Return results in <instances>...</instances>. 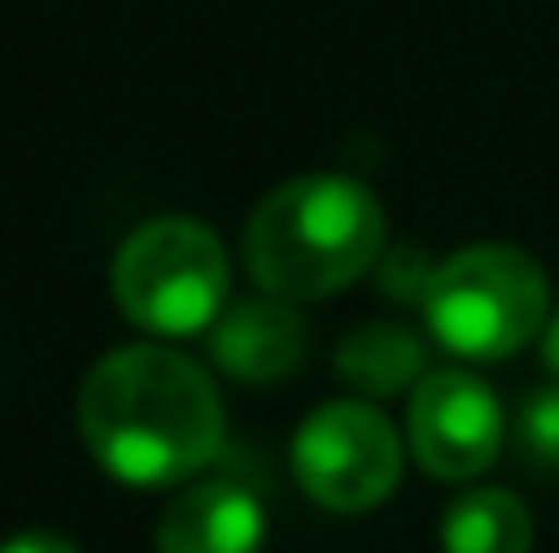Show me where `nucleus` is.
Masks as SVG:
<instances>
[{
  "instance_id": "nucleus-1",
  "label": "nucleus",
  "mask_w": 559,
  "mask_h": 553,
  "mask_svg": "<svg viewBox=\"0 0 559 553\" xmlns=\"http://www.w3.org/2000/svg\"><path fill=\"white\" fill-rule=\"evenodd\" d=\"M76 429L93 461L136 489L206 472L223 450V396L212 374L169 342H131L87 369Z\"/></svg>"
},
{
  "instance_id": "nucleus-2",
  "label": "nucleus",
  "mask_w": 559,
  "mask_h": 553,
  "mask_svg": "<svg viewBox=\"0 0 559 553\" xmlns=\"http://www.w3.org/2000/svg\"><path fill=\"white\" fill-rule=\"evenodd\" d=\"M385 255V206L354 175H299L277 184L245 223L255 288L310 304L374 272Z\"/></svg>"
},
{
  "instance_id": "nucleus-3",
  "label": "nucleus",
  "mask_w": 559,
  "mask_h": 553,
  "mask_svg": "<svg viewBox=\"0 0 559 553\" xmlns=\"http://www.w3.org/2000/svg\"><path fill=\"white\" fill-rule=\"evenodd\" d=\"M429 337L473 364L522 353L549 326V277L516 244H467L424 288Z\"/></svg>"
},
{
  "instance_id": "nucleus-4",
  "label": "nucleus",
  "mask_w": 559,
  "mask_h": 553,
  "mask_svg": "<svg viewBox=\"0 0 559 553\" xmlns=\"http://www.w3.org/2000/svg\"><path fill=\"white\" fill-rule=\"evenodd\" d=\"M115 304L147 337H195L228 304V250L195 217H153L115 250Z\"/></svg>"
},
{
  "instance_id": "nucleus-5",
  "label": "nucleus",
  "mask_w": 559,
  "mask_h": 553,
  "mask_svg": "<svg viewBox=\"0 0 559 553\" xmlns=\"http://www.w3.org/2000/svg\"><path fill=\"white\" fill-rule=\"evenodd\" d=\"M294 478L321 510H374L402 483V434L365 396L326 401L294 434Z\"/></svg>"
},
{
  "instance_id": "nucleus-6",
  "label": "nucleus",
  "mask_w": 559,
  "mask_h": 553,
  "mask_svg": "<svg viewBox=\"0 0 559 553\" xmlns=\"http://www.w3.org/2000/svg\"><path fill=\"white\" fill-rule=\"evenodd\" d=\"M407 445L440 483L484 478L506 450L500 396L467 369H435L407 390Z\"/></svg>"
},
{
  "instance_id": "nucleus-7",
  "label": "nucleus",
  "mask_w": 559,
  "mask_h": 553,
  "mask_svg": "<svg viewBox=\"0 0 559 553\" xmlns=\"http://www.w3.org/2000/svg\"><path fill=\"white\" fill-rule=\"evenodd\" d=\"M206 353L239 385H277L305 364V321L294 299L261 288L255 299L223 304V315L206 326Z\"/></svg>"
},
{
  "instance_id": "nucleus-8",
  "label": "nucleus",
  "mask_w": 559,
  "mask_h": 553,
  "mask_svg": "<svg viewBox=\"0 0 559 553\" xmlns=\"http://www.w3.org/2000/svg\"><path fill=\"white\" fill-rule=\"evenodd\" d=\"M266 510L234 478H201L158 516V553H261Z\"/></svg>"
},
{
  "instance_id": "nucleus-9",
  "label": "nucleus",
  "mask_w": 559,
  "mask_h": 553,
  "mask_svg": "<svg viewBox=\"0 0 559 553\" xmlns=\"http://www.w3.org/2000/svg\"><path fill=\"white\" fill-rule=\"evenodd\" d=\"M424 364H429L424 359V337L407 332V326H391V321H370V326L348 332L343 348H337V380L354 396H365V401L413 390L429 374Z\"/></svg>"
},
{
  "instance_id": "nucleus-10",
  "label": "nucleus",
  "mask_w": 559,
  "mask_h": 553,
  "mask_svg": "<svg viewBox=\"0 0 559 553\" xmlns=\"http://www.w3.org/2000/svg\"><path fill=\"white\" fill-rule=\"evenodd\" d=\"M445 553H533V516L511 489H467L440 516Z\"/></svg>"
},
{
  "instance_id": "nucleus-11",
  "label": "nucleus",
  "mask_w": 559,
  "mask_h": 553,
  "mask_svg": "<svg viewBox=\"0 0 559 553\" xmlns=\"http://www.w3.org/2000/svg\"><path fill=\"white\" fill-rule=\"evenodd\" d=\"M511 445L522 456V467L559 478V385H538L511 423Z\"/></svg>"
},
{
  "instance_id": "nucleus-12",
  "label": "nucleus",
  "mask_w": 559,
  "mask_h": 553,
  "mask_svg": "<svg viewBox=\"0 0 559 553\" xmlns=\"http://www.w3.org/2000/svg\"><path fill=\"white\" fill-rule=\"evenodd\" d=\"M374 272H380V288L385 293H396V299H418L424 304V288H429V277H435V261H424L418 250H385L380 261H374Z\"/></svg>"
},
{
  "instance_id": "nucleus-13",
  "label": "nucleus",
  "mask_w": 559,
  "mask_h": 553,
  "mask_svg": "<svg viewBox=\"0 0 559 553\" xmlns=\"http://www.w3.org/2000/svg\"><path fill=\"white\" fill-rule=\"evenodd\" d=\"M0 553H82L76 543H66L60 532H16V538H5Z\"/></svg>"
},
{
  "instance_id": "nucleus-14",
  "label": "nucleus",
  "mask_w": 559,
  "mask_h": 553,
  "mask_svg": "<svg viewBox=\"0 0 559 553\" xmlns=\"http://www.w3.org/2000/svg\"><path fill=\"white\" fill-rule=\"evenodd\" d=\"M544 364L559 374V310L549 315V326H544Z\"/></svg>"
}]
</instances>
